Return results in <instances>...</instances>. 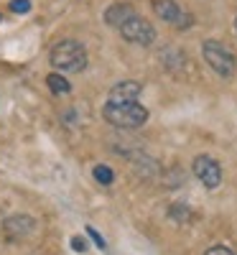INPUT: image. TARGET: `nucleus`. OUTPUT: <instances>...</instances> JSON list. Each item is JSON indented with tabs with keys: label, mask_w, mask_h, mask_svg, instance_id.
<instances>
[{
	"label": "nucleus",
	"mask_w": 237,
	"mask_h": 255,
	"mask_svg": "<svg viewBox=\"0 0 237 255\" xmlns=\"http://www.w3.org/2000/svg\"><path fill=\"white\" fill-rule=\"evenodd\" d=\"M202 54H204V61H207L220 77L227 79V77L235 74V56H232V51L225 49L222 44H217V41H204V44H202Z\"/></svg>",
	"instance_id": "obj_3"
},
{
	"label": "nucleus",
	"mask_w": 237,
	"mask_h": 255,
	"mask_svg": "<svg viewBox=\"0 0 237 255\" xmlns=\"http://www.w3.org/2000/svg\"><path fill=\"white\" fill-rule=\"evenodd\" d=\"M120 33H122L125 41H130V44H140V46H150L156 41V28L150 26L145 18H140V15L127 20V23L120 28Z\"/></svg>",
	"instance_id": "obj_4"
},
{
	"label": "nucleus",
	"mask_w": 237,
	"mask_h": 255,
	"mask_svg": "<svg viewBox=\"0 0 237 255\" xmlns=\"http://www.w3.org/2000/svg\"><path fill=\"white\" fill-rule=\"evenodd\" d=\"M235 28H237V18H235Z\"/></svg>",
	"instance_id": "obj_17"
},
{
	"label": "nucleus",
	"mask_w": 237,
	"mask_h": 255,
	"mask_svg": "<svg viewBox=\"0 0 237 255\" xmlns=\"http://www.w3.org/2000/svg\"><path fill=\"white\" fill-rule=\"evenodd\" d=\"M168 215H171V220H176V222H186L189 217H191V212L186 209V207H171V212H168Z\"/></svg>",
	"instance_id": "obj_12"
},
{
	"label": "nucleus",
	"mask_w": 237,
	"mask_h": 255,
	"mask_svg": "<svg viewBox=\"0 0 237 255\" xmlns=\"http://www.w3.org/2000/svg\"><path fill=\"white\" fill-rule=\"evenodd\" d=\"M49 61H51L54 72H59V74H77L87 67V51H84L79 41L64 38L51 49Z\"/></svg>",
	"instance_id": "obj_1"
},
{
	"label": "nucleus",
	"mask_w": 237,
	"mask_h": 255,
	"mask_svg": "<svg viewBox=\"0 0 237 255\" xmlns=\"http://www.w3.org/2000/svg\"><path fill=\"white\" fill-rule=\"evenodd\" d=\"M10 10L13 13H28L31 10V0H10Z\"/></svg>",
	"instance_id": "obj_13"
},
{
	"label": "nucleus",
	"mask_w": 237,
	"mask_h": 255,
	"mask_svg": "<svg viewBox=\"0 0 237 255\" xmlns=\"http://www.w3.org/2000/svg\"><path fill=\"white\" fill-rule=\"evenodd\" d=\"M153 10H156V15L161 20H166V23H174L179 28L191 26V15L181 13V8L174 3V0H153Z\"/></svg>",
	"instance_id": "obj_7"
},
{
	"label": "nucleus",
	"mask_w": 237,
	"mask_h": 255,
	"mask_svg": "<svg viewBox=\"0 0 237 255\" xmlns=\"http://www.w3.org/2000/svg\"><path fill=\"white\" fill-rule=\"evenodd\" d=\"M204 255H235L230 248H225V245H214V248H209Z\"/></svg>",
	"instance_id": "obj_15"
},
{
	"label": "nucleus",
	"mask_w": 237,
	"mask_h": 255,
	"mask_svg": "<svg viewBox=\"0 0 237 255\" xmlns=\"http://www.w3.org/2000/svg\"><path fill=\"white\" fill-rule=\"evenodd\" d=\"M36 230V220L31 215H10L5 222H3V235L10 240V243H18V240H26L33 235Z\"/></svg>",
	"instance_id": "obj_5"
},
{
	"label": "nucleus",
	"mask_w": 237,
	"mask_h": 255,
	"mask_svg": "<svg viewBox=\"0 0 237 255\" xmlns=\"http://www.w3.org/2000/svg\"><path fill=\"white\" fill-rule=\"evenodd\" d=\"M102 118L115 125V128H122V130H133V128H140L145 120H148V110L138 102H130V105H113L107 102L102 108Z\"/></svg>",
	"instance_id": "obj_2"
},
{
	"label": "nucleus",
	"mask_w": 237,
	"mask_h": 255,
	"mask_svg": "<svg viewBox=\"0 0 237 255\" xmlns=\"http://www.w3.org/2000/svg\"><path fill=\"white\" fill-rule=\"evenodd\" d=\"M92 174H95L97 184H102V186H110V184L115 181V174H113V168H110V166H105V163H97Z\"/></svg>",
	"instance_id": "obj_11"
},
{
	"label": "nucleus",
	"mask_w": 237,
	"mask_h": 255,
	"mask_svg": "<svg viewBox=\"0 0 237 255\" xmlns=\"http://www.w3.org/2000/svg\"><path fill=\"white\" fill-rule=\"evenodd\" d=\"M46 84H49V90H51L54 95H67V92L72 90L69 79H67V77H61L59 72H51V74L46 77Z\"/></svg>",
	"instance_id": "obj_10"
},
{
	"label": "nucleus",
	"mask_w": 237,
	"mask_h": 255,
	"mask_svg": "<svg viewBox=\"0 0 237 255\" xmlns=\"http://www.w3.org/2000/svg\"><path fill=\"white\" fill-rule=\"evenodd\" d=\"M72 248L77 250V253H84V250H87V243H84V238H72Z\"/></svg>",
	"instance_id": "obj_16"
},
{
	"label": "nucleus",
	"mask_w": 237,
	"mask_h": 255,
	"mask_svg": "<svg viewBox=\"0 0 237 255\" xmlns=\"http://www.w3.org/2000/svg\"><path fill=\"white\" fill-rule=\"evenodd\" d=\"M87 235H90V238H92V240H95V245H97V248H100V250H105V248H107V243H105V240H102V235H100V232H97V230H95V227H87Z\"/></svg>",
	"instance_id": "obj_14"
},
{
	"label": "nucleus",
	"mask_w": 237,
	"mask_h": 255,
	"mask_svg": "<svg viewBox=\"0 0 237 255\" xmlns=\"http://www.w3.org/2000/svg\"><path fill=\"white\" fill-rule=\"evenodd\" d=\"M140 90H143V87H140L138 82L125 79V82L115 84V87L110 90V97H107V102H113V105H130V102H138Z\"/></svg>",
	"instance_id": "obj_8"
},
{
	"label": "nucleus",
	"mask_w": 237,
	"mask_h": 255,
	"mask_svg": "<svg viewBox=\"0 0 237 255\" xmlns=\"http://www.w3.org/2000/svg\"><path fill=\"white\" fill-rule=\"evenodd\" d=\"M130 18H135V10L130 5H125V3H115L105 10V20H107V26H115L118 31L127 23Z\"/></svg>",
	"instance_id": "obj_9"
},
{
	"label": "nucleus",
	"mask_w": 237,
	"mask_h": 255,
	"mask_svg": "<svg viewBox=\"0 0 237 255\" xmlns=\"http://www.w3.org/2000/svg\"><path fill=\"white\" fill-rule=\"evenodd\" d=\"M191 168H194V176H197L204 186H209V189L220 186V181H222V168H220V163L214 161L212 156H197Z\"/></svg>",
	"instance_id": "obj_6"
}]
</instances>
